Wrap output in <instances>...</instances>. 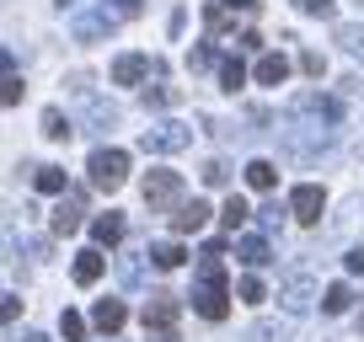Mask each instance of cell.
<instances>
[{"label":"cell","mask_w":364,"mask_h":342,"mask_svg":"<svg viewBox=\"0 0 364 342\" xmlns=\"http://www.w3.org/2000/svg\"><path fill=\"white\" fill-rule=\"evenodd\" d=\"M113 22H118V16L107 11V6H102L97 16H80V22H75V38H80V43H97V38H102V33H107Z\"/></svg>","instance_id":"cell-19"},{"label":"cell","mask_w":364,"mask_h":342,"mask_svg":"<svg viewBox=\"0 0 364 342\" xmlns=\"http://www.w3.org/2000/svg\"><path fill=\"white\" fill-rule=\"evenodd\" d=\"M43 134H48V139H70L75 128H70V118L59 113V107H48V113H43Z\"/></svg>","instance_id":"cell-26"},{"label":"cell","mask_w":364,"mask_h":342,"mask_svg":"<svg viewBox=\"0 0 364 342\" xmlns=\"http://www.w3.org/2000/svg\"><path fill=\"white\" fill-rule=\"evenodd\" d=\"M59 331H65V342H86V321L75 310H59Z\"/></svg>","instance_id":"cell-28"},{"label":"cell","mask_w":364,"mask_h":342,"mask_svg":"<svg viewBox=\"0 0 364 342\" xmlns=\"http://www.w3.org/2000/svg\"><path fill=\"white\" fill-rule=\"evenodd\" d=\"M113 123H118V113H113V107H102V102L91 107V128H113Z\"/></svg>","instance_id":"cell-34"},{"label":"cell","mask_w":364,"mask_h":342,"mask_svg":"<svg viewBox=\"0 0 364 342\" xmlns=\"http://www.w3.org/2000/svg\"><path fill=\"white\" fill-rule=\"evenodd\" d=\"M145 257H150L156 267H166V273H171V267H182V257H188V251H182L177 241H161V246H150Z\"/></svg>","instance_id":"cell-22"},{"label":"cell","mask_w":364,"mask_h":342,"mask_svg":"<svg viewBox=\"0 0 364 342\" xmlns=\"http://www.w3.org/2000/svg\"><path fill=\"white\" fill-rule=\"evenodd\" d=\"M107 11H113L118 22H134V16L145 11V0H107Z\"/></svg>","instance_id":"cell-31"},{"label":"cell","mask_w":364,"mask_h":342,"mask_svg":"<svg viewBox=\"0 0 364 342\" xmlns=\"http://www.w3.org/2000/svg\"><path fill=\"white\" fill-rule=\"evenodd\" d=\"M295 11L300 16H321V22H327V16L338 11V0H295Z\"/></svg>","instance_id":"cell-30"},{"label":"cell","mask_w":364,"mask_h":342,"mask_svg":"<svg viewBox=\"0 0 364 342\" xmlns=\"http://www.w3.org/2000/svg\"><path fill=\"white\" fill-rule=\"evenodd\" d=\"M321 294H327V289L316 284V273H311V267H289V273L279 278V305H284V316H306Z\"/></svg>","instance_id":"cell-2"},{"label":"cell","mask_w":364,"mask_h":342,"mask_svg":"<svg viewBox=\"0 0 364 342\" xmlns=\"http://www.w3.org/2000/svg\"><path fill=\"white\" fill-rule=\"evenodd\" d=\"M252 80H257V86H284L289 80V59L284 54H262L257 70H252Z\"/></svg>","instance_id":"cell-12"},{"label":"cell","mask_w":364,"mask_h":342,"mask_svg":"<svg viewBox=\"0 0 364 342\" xmlns=\"http://www.w3.org/2000/svg\"><path fill=\"white\" fill-rule=\"evenodd\" d=\"M284 214H289V204H284V209H279V204H262V209H257V219H262V225H268V230L279 225V219H284Z\"/></svg>","instance_id":"cell-35"},{"label":"cell","mask_w":364,"mask_h":342,"mask_svg":"<svg viewBox=\"0 0 364 342\" xmlns=\"http://www.w3.org/2000/svg\"><path fill=\"white\" fill-rule=\"evenodd\" d=\"M332 38H338V48L348 59H359V65H364V22H338V33H332Z\"/></svg>","instance_id":"cell-17"},{"label":"cell","mask_w":364,"mask_h":342,"mask_svg":"<svg viewBox=\"0 0 364 342\" xmlns=\"http://www.w3.org/2000/svg\"><path fill=\"white\" fill-rule=\"evenodd\" d=\"M348 305H353V289H348V284H327V294H321V310H327V316H343Z\"/></svg>","instance_id":"cell-23"},{"label":"cell","mask_w":364,"mask_h":342,"mask_svg":"<svg viewBox=\"0 0 364 342\" xmlns=\"http://www.w3.org/2000/svg\"><path fill=\"white\" fill-rule=\"evenodd\" d=\"M300 70H306L311 80H321V75H327V59H321L316 48H306V54H300Z\"/></svg>","instance_id":"cell-33"},{"label":"cell","mask_w":364,"mask_h":342,"mask_svg":"<svg viewBox=\"0 0 364 342\" xmlns=\"http://www.w3.org/2000/svg\"><path fill=\"white\" fill-rule=\"evenodd\" d=\"M139 145H145V155H177V150L193 145V128L182 123V118H161V123H150L139 134Z\"/></svg>","instance_id":"cell-4"},{"label":"cell","mask_w":364,"mask_h":342,"mask_svg":"<svg viewBox=\"0 0 364 342\" xmlns=\"http://www.w3.org/2000/svg\"><path fill=\"white\" fill-rule=\"evenodd\" d=\"M80 225H86V209H80V198H75V193L59 198V209H54V236H75Z\"/></svg>","instance_id":"cell-11"},{"label":"cell","mask_w":364,"mask_h":342,"mask_svg":"<svg viewBox=\"0 0 364 342\" xmlns=\"http://www.w3.org/2000/svg\"><path fill=\"white\" fill-rule=\"evenodd\" d=\"M177 198H182V177L177 171H150L145 177V209L150 214H166Z\"/></svg>","instance_id":"cell-6"},{"label":"cell","mask_w":364,"mask_h":342,"mask_svg":"<svg viewBox=\"0 0 364 342\" xmlns=\"http://www.w3.org/2000/svg\"><path fill=\"white\" fill-rule=\"evenodd\" d=\"M236 294H241V305H262V299H268V289H262V278H241V284H236Z\"/></svg>","instance_id":"cell-27"},{"label":"cell","mask_w":364,"mask_h":342,"mask_svg":"<svg viewBox=\"0 0 364 342\" xmlns=\"http://www.w3.org/2000/svg\"><path fill=\"white\" fill-rule=\"evenodd\" d=\"M22 342H48V337H43V331H27V337H22Z\"/></svg>","instance_id":"cell-41"},{"label":"cell","mask_w":364,"mask_h":342,"mask_svg":"<svg viewBox=\"0 0 364 342\" xmlns=\"http://www.w3.org/2000/svg\"><path fill=\"white\" fill-rule=\"evenodd\" d=\"M145 102L150 107H177L182 92H177V86H166V80H156V86H145Z\"/></svg>","instance_id":"cell-25"},{"label":"cell","mask_w":364,"mask_h":342,"mask_svg":"<svg viewBox=\"0 0 364 342\" xmlns=\"http://www.w3.org/2000/svg\"><path fill=\"white\" fill-rule=\"evenodd\" d=\"M102 267H107V257H102V251H80L70 273H75V284H80V289H91L97 278H102Z\"/></svg>","instance_id":"cell-16"},{"label":"cell","mask_w":364,"mask_h":342,"mask_svg":"<svg viewBox=\"0 0 364 342\" xmlns=\"http://www.w3.org/2000/svg\"><path fill=\"white\" fill-rule=\"evenodd\" d=\"M124 321H129L124 299H97V305H91V326L107 331V337H113V331H124Z\"/></svg>","instance_id":"cell-10"},{"label":"cell","mask_w":364,"mask_h":342,"mask_svg":"<svg viewBox=\"0 0 364 342\" xmlns=\"http://www.w3.org/2000/svg\"><path fill=\"white\" fill-rule=\"evenodd\" d=\"M220 86H225L230 96H236L241 86H247V65H241L236 54H230V59H220Z\"/></svg>","instance_id":"cell-21"},{"label":"cell","mask_w":364,"mask_h":342,"mask_svg":"<svg viewBox=\"0 0 364 342\" xmlns=\"http://www.w3.org/2000/svg\"><path fill=\"white\" fill-rule=\"evenodd\" d=\"M0 316H6V326H11V321L22 316V299H16V294H6V299H0Z\"/></svg>","instance_id":"cell-37"},{"label":"cell","mask_w":364,"mask_h":342,"mask_svg":"<svg viewBox=\"0 0 364 342\" xmlns=\"http://www.w3.org/2000/svg\"><path fill=\"white\" fill-rule=\"evenodd\" d=\"M118 278H124V284H129V289H134V284H139V263H134V257H124V263H118Z\"/></svg>","instance_id":"cell-36"},{"label":"cell","mask_w":364,"mask_h":342,"mask_svg":"<svg viewBox=\"0 0 364 342\" xmlns=\"http://www.w3.org/2000/svg\"><path fill=\"white\" fill-rule=\"evenodd\" d=\"M150 70H156V59H145V54H118V59H113V86H139Z\"/></svg>","instance_id":"cell-8"},{"label":"cell","mask_w":364,"mask_h":342,"mask_svg":"<svg viewBox=\"0 0 364 342\" xmlns=\"http://www.w3.org/2000/svg\"><path fill=\"white\" fill-rule=\"evenodd\" d=\"M33 187H38V193H48V198H65L70 193V177H65V166H33Z\"/></svg>","instance_id":"cell-13"},{"label":"cell","mask_w":364,"mask_h":342,"mask_svg":"<svg viewBox=\"0 0 364 342\" xmlns=\"http://www.w3.org/2000/svg\"><path fill=\"white\" fill-rule=\"evenodd\" d=\"M321 209H327V193H321L316 182H300L295 193H289V214H295L300 225H321Z\"/></svg>","instance_id":"cell-7"},{"label":"cell","mask_w":364,"mask_h":342,"mask_svg":"<svg viewBox=\"0 0 364 342\" xmlns=\"http://www.w3.org/2000/svg\"><path fill=\"white\" fill-rule=\"evenodd\" d=\"M247 342H289V331L279 321H252L247 326Z\"/></svg>","instance_id":"cell-24"},{"label":"cell","mask_w":364,"mask_h":342,"mask_svg":"<svg viewBox=\"0 0 364 342\" xmlns=\"http://www.w3.org/2000/svg\"><path fill=\"white\" fill-rule=\"evenodd\" d=\"M247 219H252V209H247V198H241V193H230L225 204H220V225H225L230 236H236V230L247 225Z\"/></svg>","instance_id":"cell-20"},{"label":"cell","mask_w":364,"mask_h":342,"mask_svg":"<svg viewBox=\"0 0 364 342\" xmlns=\"http://www.w3.org/2000/svg\"><path fill=\"white\" fill-rule=\"evenodd\" d=\"M236 257H241L247 267H268V263H273V246H268V236H241V241H236Z\"/></svg>","instance_id":"cell-14"},{"label":"cell","mask_w":364,"mask_h":342,"mask_svg":"<svg viewBox=\"0 0 364 342\" xmlns=\"http://www.w3.org/2000/svg\"><path fill=\"white\" fill-rule=\"evenodd\" d=\"M209 214H215V209H209L204 198H193V204H177V214H171V230H177V236H193V230L209 225Z\"/></svg>","instance_id":"cell-9"},{"label":"cell","mask_w":364,"mask_h":342,"mask_svg":"<svg viewBox=\"0 0 364 342\" xmlns=\"http://www.w3.org/2000/svg\"><path fill=\"white\" fill-rule=\"evenodd\" d=\"M209 59H215V48H193V54H188V70H204Z\"/></svg>","instance_id":"cell-39"},{"label":"cell","mask_w":364,"mask_h":342,"mask_svg":"<svg viewBox=\"0 0 364 342\" xmlns=\"http://www.w3.org/2000/svg\"><path fill=\"white\" fill-rule=\"evenodd\" d=\"M193 310L204 321H225L230 316V278H225V267H220V257H204V267H198Z\"/></svg>","instance_id":"cell-1"},{"label":"cell","mask_w":364,"mask_h":342,"mask_svg":"<svg viewBox=\"0 0 364 342\" xmlns=\"http://www.w3.org/2000/svg\"><path fill=\"white\" fill-rule=\"evenodd\" d=\"M215 6H225V11H257V0H215Z\"/></svg>","instance_id":"cell-40"},{"label":"cell","mask_w":364,"mask_h":342,"mask_svg":"<svg viewBox=\"0 0 364 342\" xmlns=\"http://www.w3.org/2000/svg\"><path fill=\"white\" fill-rule=\"evenodd\" d=\"M247 187H257V193H273V187H279V166H273V160H247Z\"/></svg>","instance_id":"cell-18"},{"label":"cell","mask_w":364,"mask_h":342,"mask_svg":"<svg viewBox=\"0 0 364 342\" xmlns=\"http://www.w3.org/2000/svg\"><path fill=\"white\" fill-rule=\"evenodd\" d=\"M91 187L97 193H118V187L129 182V150L118 145H102V150H91Z\"/></svg>","instance_id":"cell-3"},{"label":"cell","mask_w":364,"mask_h":342,"mask_svg":"<svg viewBox=\"0 0 364 342\" xmlns=\"http://www.w3.org/2000/svg\"><path fill=\"white\" fill-rule=\"evenodd\" d=\"M198 177H204V187H225V182H230V166H225V160H204V171H198Z\"/></svg>","instance_id":"cell-29"},{"label":"cell","mask_w":364,"mask_h":342,"mask_svg":"<svg viewBox=\"0 0 364 342\" xmlns=\"http://www.w3.org/2000/svg\"><path fill=\"white\" fill-rule=\"evenodd\" d=\"M22 96H27V86H22V75L11 70V75H6V92H0V102H6V107H16Z\"/></svg>","instance_id":"cell-32"},{"label":"cell","mask_w":364,"mask_h":342,"mask_svg":"<svg viewBox=\"0 0 364 342\" xmlns=\"http://www.w3.org/2000/svg\"><path fill=\"white\" fill-rule=\"evenodd\" d=\"M91 241H97V246H118V241H124V214H113V209L97 214L91 219Z\"/></svg>","instance_id":"cell-15"},{"label":"cell","mask_w":364,"mask_h":342,"mask_svg":"<svg viewBox=\"0 0 364 342\" xmlns=\"http://www.w3.org/2000/svg\"><path fill=\"white\" fill-rule=\"evenodd\" d=\"M177 316H182V299L166 294V289H156V294L145 299V310H139L145 331H156V337H171V331H177Z\"/></svg>","instance_id":"cell-5"},{"label":"cell","mask_w":364,"mask_h":342,"mask_svg":"<svg viewBox=\"0 0 364 342\" xmlns=\"http://www.w3.org/2000/svg\"><path fill=\"white\" fill-rule=\"evenodd\" d=\"M343 267H348V273H364V246H353V251H343Z\"/></svg>","instance_id":"cell-38"}]
</instances>
